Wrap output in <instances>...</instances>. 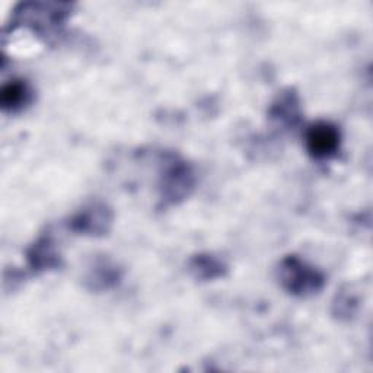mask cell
<instances>
[{
	"instance_id": "obj_1",
	"label": "cell",
	"mask_w": 373,
	"mask_h": 373,
	"mask_svg": "<svg viewBox=\"0 0 373 373\" xmlns=\"http://www.w3.org/2000/svg\"><path fill=\"white\" fill-rule=\"evenodd\" d=\"M338 143V134L335 129L327 126V124H318L312 127L308 134L309 151L316 156L330 155Z\"/></svg>"
},
{
	"instance_id": "obj_2",
	"label": "cell",
	"mask_w": 373,
	"mask_h": 373,
	"mask_svg": "<svg viewBox=\"0 0 373 373\" xmlns=\"http://www.w3.org/2000/svg\"><path fill=\"white\" fill-rule=\"evenodd\" d=\"M25 86L22 84H18V82H13V84H9L4 88L2 91V104L5 108H13L16 105H19L23 98H25Z\"/></svg>"
}]
</instances>
